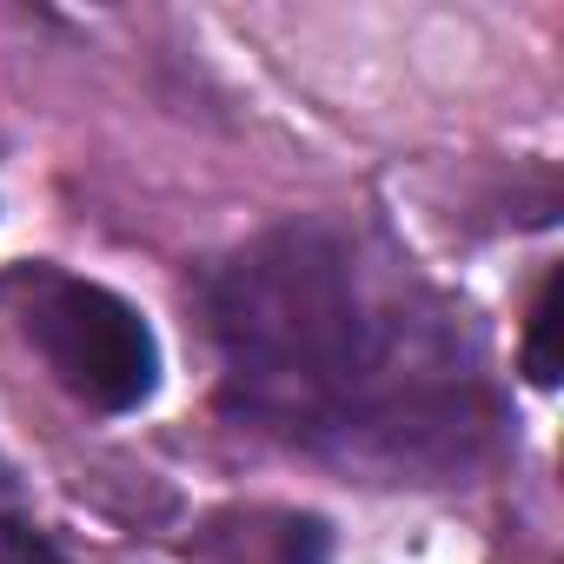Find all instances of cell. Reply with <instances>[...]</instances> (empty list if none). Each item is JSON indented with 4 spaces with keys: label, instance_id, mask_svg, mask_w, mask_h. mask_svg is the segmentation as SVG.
<instances>
[{
    "label": "cell",
    "instance_id": "cell-1",
    "mask_svg": "<svg viewBox=\"0 0 564 564\" xmlns=\"http://www.w3.org/2000/svg\"><path fill=\"white\" fill-rule=\"evenodd\" d=\"M239 399L293 438H352L405 399L386 366V319L366 306L352 259L319 232H279L239 252L213 293Z\"/></svg>",
    "mask_w": 564,
    "mask_h": 564
},
{
    "label": "cell",
    "instance_id": "cell-2",
    "mask_svg": "<svg viewBox=\"0 0 564 564\" xmlns=\"http://www.w3.org/2000/svg\"><path fill=\"white\" fill-rule=\"evenodd\" d=\"M34 346L54 366V379L94 405V412H133L160 386V346L153 326L107 286L61 279L34 306Z\"/></svg>",
    "mask_w": 564,
    "mask_h": 564
},
{
    "label": "cell",
    "instance_id": "cell-3",
    "mask_svg": "<svg viewBox=\"0 0 564 564\" xmlns=\"http://www.w3.org/2000/svg\"><path fill=\"white\" fill-rule=\"evenodd\" d=\"M557 293H564V279L551 272L544 286H538L531 333H524V372H531V386H557Z\"/></svg>",
    "mask_w": 564,
    "mask_h": 564
},
{
    "label": "cell",
    "instance_id": "cell-4",
    "mask_svg": "<svg viewBox=\"0 0 564 564\" xmlns=\"http://www.w3.org/2000/svg\"><path fill=\"white\" fill-rule=\"evenodd\" d=\"M0 564H67L54 538H41L34 524H14V518H0Z\"/></svg>",
    "mask_w": 564,
    "mask_h": 564
},
{
    "label": "cell",
    "instance_id": "cell-5",
    "mask_svg": "<svg viewBox=\"0 0 564 564\" xmlns=\"http://www.w3.org/2000/svg\"><path fill=\"white\" fill-rule=\"evenodd\" d=\"M0 485H8V465H0Z\"/></svg>",
    "mask_w": 564,
    "mask_h": 564
}]
</instances>
